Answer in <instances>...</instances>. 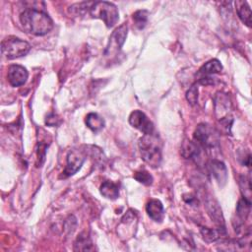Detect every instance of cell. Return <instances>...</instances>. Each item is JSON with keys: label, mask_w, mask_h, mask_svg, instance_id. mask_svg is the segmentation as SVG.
Returning a JSON list of instances; mask_svg holds the SVG:
<instances>
[{"label": "cell", "mask_w": 252, "mask_h": 252, "mask_svg": "<svg viewBox=\"0 0 252 252\" xmlns=\"http://www.w3.org/2000/svg\"><path fill=\"white\" fill-rule=\"evenodd\" d=\"M148 216L155 221L160 222L164 218V210L161 202L157 199L150 200L146 205Z\"/></svg>", "instance_id": "obj_13"}, {"label": "cell", "mask_w": 252, "mask_h": 252, "mask_svg": "<svg viewBox=\"0 0 252 252\" xmlns=\"http://www.w3.org/2000/svg\"><path fill=\"white\" fill-rule=\"evenodd\" d=\"M29 77V73L27 69L21 65L14 64L8 68L7 78L11 86L20 87L23 86Z\"/></svg>", "instance_id": "obj_10"}, {"label": "cell", "mask_w": 252, "mask_h": 252, "mask_svg": "<svg viewBox=\"0 0 252 252\" xmlns=\"http://www.w3.org/2000/svg\"><path fill=\"white\" fill-rule=\"evenodd\" d=\"M148 18H149V12L147 10L136 11L133 14V21L137 29L139 30L144 29L148 23Z\"/></svg>", "instance_id": "obj_21"}, {"label": "cell", "mask_w": 252, "mask_h": 252, "mask_svg": "<svg viewBox=\"0 0 252 252\" xmlns=\"http://www.w3.org/2000/svg\"><path fill=\"white\" fill-rule=\"evenodd\" d=\"M215 113L219 120L231 118L229 116L231 110V102L226 94L218 93L215 96Z\"/></svg>", "instance_id": "obj_9"}, {"label": "cell", "mask_w": 252, "mask_h": 252, "mask_svg": "<svg viewBox=\"0 0 252 252\" xmlns=\"http://www.w3.org/2000/svg\"><path fill=\"white\" fill-rule=\"evenodd\" d=\"M180 154L185 158L195 160L200 157L201 147L195 141L193 142L188 139H185L181 144Z\"/></svg>", "instance_id": "obj_12"}, {"label": "cell", "mask_w": 252, "mask_h": 252, "mask_svg": "<svg viewBox=\"0 0 252 252\" xmlns=\"http://www.w3.org/2000/svg\"><path fill=\"white\" fill-rule=\"evenodd\" d=\"M74 250L75 251H89L94 250L93 243L91 238L87 235V233L83 232L78 235L74 242Z\"/></svg>", "instance_id": "obj_20"}, {"label": "cell", "mask_w": 252, "mask_h": 252, "mask_svg": "<svg viewBox=\"0 0 252 252\" xmlns=\"http://www.w3.org/2000/svg\"><path fill=\"white\" fill-rule=\"evenodd\" d=\"M31 50L29 42L18 37H6L1 42L2 55L7 59H15L28 54Z\"/></svg>", "instance_id": "obj_4"}, {"label": "cell", "mask_w": 252, "mask_h": 252, "mask_svg": "<svg viewBox=\"0 0 252 252\" xmlns=\"http://www.w3.org/2000/svg\"><path fill=\"white\" fill-rule=\"evenodd\" d=\"M85 159H86V154L83 150H78V149L70 150L67 154L66 166L62 172L61 177L67 178L75 174L81 168Z\"/></svg>", "instance_id": "obj_7"}, {"label": "cell", "mask_w": 252, "mask_h": 252, "mask_svg": "<svg viewBox=\"0 0 252 252\" xmlns=\"http://www.w3.org/2000/svg\"><path fill=\"white\" fill-rule=\"evenodd\" d=\"M222 70V66L220 62L218 59H211L208 62H206L197 73V76L200 78L202 77H211L213 74L220 73Z\"/></svg>", "instance_id": "obj_15"}, {"label": "cell", "mask_w": 252, "mask_h": 252, "mask_svg": "<svg viewBox=\"0 0 252 252\" xmlns=\"http://www.w3.org/2000/svg\"><path fill=\"white\" fill-rule=\"evenodd\" d=\"M194 141L203 149L213 151L219 146V138L217 132L208 124L201 123L194 132Z\"/></svg>", "instance_id": "obj_5"}, {"label": "cell", "mask_w": 252, "mask_h": 252, "mask_svg": "<svg viewBox=\"0 0 252 252\" xmlns=\"http://www.w3.org/2000/svg\"><path fill=\"white\" fill-rule=\"evenodd\" d=\"M129 123L134 128L144 133V135L154 134L155 127L153 122L141 110H134L131 112L129 116Z\"/></svg>", "instance_id": "obj_8"}, {"label": "cell", "mask_w": 252, "mask_h": 252, "mask_svg": "<svg viewBox=\"0 0 252 252\" xmlns=\"http://www.w3.org/2000/svg\"><path fill=\"white\" fill-rule=\"evenodd\" d=\"M239 185L241 188V192L243 195V198L250 201L251 198V181L249 176L241 175L239 179Z\"/></svg>", "instance_id": "obj_22"}, {"label": "cell", "mask_w": 252, "mask_h": 252, "mask_svg": "<svg viewBox=\"0 0 252 252\" xmlns=\"http://www.w3.org/2000/svg\"><path fill=\"white\" fill-rule=\"evenodd\" d=\"M236 13L243 24L247 27H251V9L246 1H235Z\"/></svg>", "instance_id": "obj_16"}, {"label": "cell", "mask_w": 252, "mask_h": 252, "mask_svg": "<svg viewBox=\"0 0 252 252\" xmlns=\"http://www.w3.org/2000/svg\"><path fill=\"white\" fill-rule=\"evenodd\" d=\"M186 98L191 104H195L198 100V88L196 85L191 86V88L186 93Z\"/></svg>", "instance_id": "obj_24"}, {"label": "cell", "mask_w": 252, "mask_h": 252, "mask_svg": "<svg viewBox=\"0 0 252 252\" xmlns=\"http://www.w3.org/2000/svg\"><path fill=\"white\" fill-rule=\"evenodd\" d=\"M23 29L33 35H44L53 29V21L48 14L34 8H27L20 15Z\"/></svg>", "instance_id": "obj_1"}, {"label": "cell", "mask_w": 252, "mask_h": 252, "mask_svg": "<svg viewBox=\"0 0 252 252\" xmlns=\"http://www.w3.org/2000/svg\"><path fill=\"white\" fill-rule=\"evenodd\" d=\"M134 178L138 182H140V183H142L144 185H151L153 183V180H154L153 176L147 170H145V169H141V170L136 171L134 173Z\"/></svg>", "instance_id": "obj_23"}, {"label": "cell", "mask_w": 252, "mask_h": 252, "mask_svg": "<svg viewBox=\"0 0 252 252\" xmlns=\"http://www.w3.org/2000/svg\"><path fill=\"white\" fill-rule=\"evenodd\" d=\"M89 13L93 18L100 19L107 28H112L119 20L117 7L113 3L107 1L93 2Z\"/></svg>", "instance_id": "obj_3"}, {"label": "cell", "mask_w": 252, "mask_h": 252, "mask_svg": "<svg viewBox=\"0 0 252 252\" xmlns=\"http://www.w3.org/2000/svg\"><path fill=\"white\" fill-rule=\"evenodd\" d=\"M200 231H201L203 239L208 243L215 242V241L219 240L222 234H225V229H222V228L215 229V228H209V227L202 226L200 228Z\"/></svg>", "instance_id": "obj_18"}, {"label": "cell", "mask_w": 252, "mask_h": 252, "mask_svg": "<svg viewBox=\"0 0 252 252\" xmlns=\"http://www.w3.org/2000/svg\"><path fill=\"white\" fill-rule=\"evenodd\" d=\"M210 173L214 176L215 180L221 187L226 183L227 180V170L224 163L218 159H213L209 163Z\"/></svg>", "instance_id": "obj_11"}, {"label": "cell", "mask_w": 252, "mask_h": 252, "mask_svg": "<svg viewBox=\"0 0 252 252\" xmlns=\"http://www.w3.org/2000/svg\"><path fill=\"white\" fill-rule=\"evenodd\" d=\"M139 149L142 158L152 167L159 166L161 162L160 141L154 134L144 135L139 140Z\"/></svg>", "instance_id": "obj_2"}, {"label": "cell", "mask_w": 252, "mask_h": 252, "mask_svg": "<svg viewBox=\"0 0 252 252\" xmlns=\"http://www.w3.org/2000/svg\"><path fill=\"white\" fill-rule=\"evenodd\" d=\"M127 32H128V27L126 24L121 25L120 27H118L112 32L104 50V55L106 57H112L117 55V53H119V51L121 50V47L125 42Z\"/></svg>", "instance_id": "obj_6"}, {"label": "cell", "mask_w": 252, "mask_h": 252, "mask_svg": "<svg viewBox=\"0 0 252 252\" xmlns=\"http://www.w3.org/2000/svg\"><path fill=\"white\" fill-rule=\"evenodd\" d=\"M206 205H207L208 214L210 215L212 220H214L215 223L217 225H219V228L225 229L224 221H223V218H222V214H221V210L220 209L218 203H216L214 200L210 199V200H207Z\"/></svg>", "instance_id": "obj_14"}, {"label": "cell", "mask_w": 252, "mask_h": 252, "mask_svg": "<svg viewBox=\"0 0 252 252\" xmlns=\"http://www.w3.org/2000/svg\"><path fill=\"white\" fill-rule=\"evenodd\" d=\"M100 194L110 200H115L119 197V186L117 183L106 180L103 181L99 188Z\"/></svg>", "instance_id": "obj_17"}, {"label": "cell", "mask_w": 252, "mask_h": 252, "mask_svg": "<svg viewBox=\"0 0 252 252\" xmlns=\"http://www.w3.org/2000/svg\"><path fill=\"white\" fill-rule=\"evenodd\" d=\"M87 126L94 132H97L104 127V120L97 113L91 112L86 116Z\"/></svg>", "instance_id": "obj_19"}]
</instances>
